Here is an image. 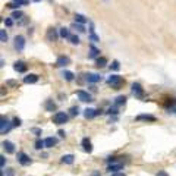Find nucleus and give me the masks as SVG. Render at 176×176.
Masks as SVG:
<instances>
[{
	"instance_id": "1",
	"label": "nucleus",
	"mask_w": 176,
	"mask_h": 176,
	"mask_svg": "<svg viewBox=\"0 0 176 176\" xmlns=\"http://www.w3.org/2000/svg\"><path fill=\"white\" fill-rule=\"evenodd\" d=\"M69 119V116L65 113V112H56L52 117V122L54 125H63V123H66Z\"/></svg>"
},
{
	"instance_id": "2",
	"label": "nucleus",
	"mask_w": 176,
	"mask_h": 176,
	"mask_svg": "<svg viewBox=\"0 0 176 176\" xmlns=\"http://www.w3.org/2000/svg\"><path fill=\"white\" fill-rule=\"evenodd\" d=\"M131 90H132V94L135 95L136 98H140V100L144 98V88L141 87V84H140V82H132Z\"/></svg>"
},
{
	"instance_id": "3",
	"label": "nucleus",
	"mask_w": 176,
	"mask_h": 176,
	"mask_svg": "<svg viewBox=\"0 0 176 176\" xmlns=\"http://www.w3.org/2000/svg\"><path fill=\"white\" fill-rule=\"evenodd\" d=\"M122 76H119V75H110L107 78V84L109 85H112V87H115L116 90L121 87V84H122Z\"/></svg>"
},
{
	"instance_id": "4",
	"label": "nucleus",
	"mask_w": 176,
	"mask_h": 176,
	"mask_svg": "<svg viewBox=\"0 0 176 176\" xmlns=\"http://www.w3.org/2000/svg\"><path fill=\"white\" fill-rule=\"evenodd\" d=\"M31 162H33L31 157L28 156V154H25L24 151H19V153H18V163H19V164H22V166H29Z\"/></svg>"
},
{
	"instance_id": "5",
	"label": "nucleus",
	"mask_w": 176,
	"mask_h": 176,
	"mask_svg": "<svg viewBox=\"0 0 176 176\" xmlns=\"http://www.w3.org/2000/svg\"><path fill=\"white\" fill-rule=\"evenodd\" d=\"M76 95H78L79 101H82V103L93 101V97H91V94H90V93H87V91H84V90H78V91H76Z\"/></svg>"
},
{
	"instance_id": "6",
	"label": "nucleus",
	"mask_w": 176,
	"mask_h": 176,
	"mask_svg": "<svg viewBox=\"0 0 176 176\" xmlns=\"http://www.w3.org/2000/svg\"><path fill=\"white\" fill-rule=\"evenodd\" d=\"M13 46L18 52H22V50L25 48V38H24L22 35H16L13 38Z\"/></svg>"
},
{
	"instance_id": "7",
	"label": "nucleus",
	"mask_w": 176,
	"mask_h": 176,
	"mask_svg": "<svg viewBox=\"0 0 176 176\" xmlns=\"http://www.w3.org/2000/svg\"><path fill=\"white\" fill-rule=\"evenodd\" d=\"M46 38H47L48 41H56L57 38H59V34H57V29L53 27H50L47 29V34H46Z\"/></svg>"
},
{
	"instance_id": "8",
	"label": "nucleus",
	"mask_w": 176,
	"mask_h": 176,
	"mask_svg": "<svg viewBox=\"0 0 176 176\" xmlns=\"http://www.w3.org/2000/svg\"><path fill=\"white\" fill-rule=\"evenodd\" d=\"M12 126H13V123H10L9 121H5V117H2V123H0V132L2 134L9 132L12 129Z\"/></svg>"
},
{
	"instance_id": "9",
	"label": "nucleus",
	"mask_w": 176,
	"mask_h": 176,
	"mask_svg": "<svg viewBox=\"0 0 176 176\" xmlns=\"http://www.w3.org/2000/svg\"><path fill=\"white\" fill-rule=\"evenodd\" d=\"M123 169V164L122 163H109V166H107V170L110 172V173H117L119 170H122Z\"/></svg>"
},
{
	"instance_id": "10",
	"label": "nucleus",
	"mask_w": 176,
	"mask_h": 176,
	"mask_svg": "<svg viewBox=\"0 0 176 176\" xmlns=\"http://www.w3.org/2000/svg\"><path fill=\"white\" fill-rule=\"evenodd\" d=\"M2 147L5 148V151H6L7 154H13L15 153V145H13V142H10V141H3L2 142Z\"/></svg>"
},
{
	"instance_id": "11",
	"label": "nucleus",
	"mask_w": 176,
	"mask_h": 176,
	"mask_svg": "<svg viewBox=\"0 0 176 176\" xmlns=\"http://www.w3.org/2000/svg\"><path fill=\"white\" fill-rule=\"evenodd\" d=\"M85 79H87L88 82H91V84H94V82L101 81V76H100L98 74H93V72H88V74H85Z\"/></svg>"
},
{
	"instance_id": "12",
	"label": "nucleus",
	"mask_w": 176,
	"mask_h": 176,
	"mask_svg": "<svg viewBox=\"0 0 176 176\" xmlns=\"http://www.w3.org/2000/svg\"><path fill=\"white\" fill-rule=\"evenodd\" d=\"M69 63H71V59H69L68 56H60V57H57V60H56V65H57L59 68H65Z\"/></svg>"
},
{
	"instance_id": "13",
	"label": "nucleus",
	"mask_w": 176,
	"mask_h": 176,
	"mask_svg": "<svg viewBox=\"0 0 176 176\" xmlns=\"http://www.w3.org/2000/svg\"><path fill=\"white\" fill-rule=\"evenodd\" d=\"M13 69L16 71V72H19V74H24V72L27 71V65H25L24 62L18 60V62H15L13 63Z\"/></svg>"
},
{
	"instance_id": "14",
	"label": "nucleus",
	"mask_w": 176,
	"mask_h": 176,
	"mask_svg": "<svg viewBox=\"0 0 176 176\" xmlns=\"http://www.w3.org/2000/svg\"><path fill=\"white\" fill-rule=\"evenodd\" d=\"M82 148H84L85 153H93V144H91V141L88 138L82 140Z\"/></svg>"
},
{
	"instance_id": "15",
	"label": "nucleus",
	"mask_w": 176,
	"mask_h": 176,
	"mask_svg": "<svg viewBox=\"0 0 176 176\" xmlns=\"http://www.w3.org/2000/svg\"><path fill=\"white\" fill-rule=\"evenodd\" d=\"M24 82H25V84H35V82H38V75H35V74L27 75V76L24 78Z\"/></svg>"
},
{
	"instance_id": "16",
	"label": "nucleus",
	"mask_w": 176,
	"mask_h": 176,
	"mask_svg": "<svg viewBox=\"0 0 176 176\" xmlns=\"http://www.w3.org/2000/svg\"><path fill=\"white\" fill-rule=\"evenodd\" d=\"M98 54H100V50L95 47L94 44H91L90 46V53H88V59H95Z\"/></svg>"
},
{
	"instance_id": "17",
	"label": "nucleus",
	"mask_w": 176,
	"mask_h": 176,
	"mask_svg": "<svg viewBox=\"0 0 176 176\" xmlns=\"http://www.w3.org/2000/svg\"><path fill=\"white\" fill-rule=\"evenodd\" d=\"M44 144H46V148H53L54 145L57 144V138H54V136H48L44 140Z\"/></svg>"
},
{
	"instance_id": "18",
	"label": "nucleus",
	"mask_w": 176,
	"mask_h": 176,
	"mask_svg": "<svg viewBox=\"0 0 176 176\" xmlns=\"http://www.w3.org/2000/svg\"><path fill=\"white\" fill-rule=\"evenodd\" d=\"M135 121H148V122H156V117L153 115H138L135 117Z\"/></svg>"
},
{
	"instance_id": "19",
	"label": "nucleus",
	"mask_w": 176,
	"mask_h": 176,
	"mask_svg": "<svg viewBox=\"0 0 176 176\" xmlns=\"http://www.w3.org/2000/svg\"><path fill=\"white\" fill-rule=\"evenodd\" d=\"M84 116H85V119H93L97 116V110L95 109H85L84 110Z\"/></svg>"
},
{
	"instance_id": "20",
	"label": "nucleus",
	"mask_w": 176,
	"mask_h": 176,
	"mask_svg": "<svg viewBox=\"0 0 176 176\" xmlns=\"http://www.w3.org/2000/svg\"><path fill=\"white\" fill-rule=\"evenodd\" d=\"M75 160L74 154H65V156H62V163H65V164H72Z\"/></svg>"
},
{
	"instance_id": "21",
	"label": "nucleus",
	"mask_w": 176,
	"mask_h": 176,
	"mask_svg": "<svg viewBox=\"0 0 176 176\" xmlns=\"http://www.w3.org/2000/svg\"><path fill=\"white\" fill-rule=\"evenodd\" d=\"M44 107H46V110H48V112H53V110H56V103H53V100H46Z\"/></svg>"
},
{
	"instance_id": "22",
	"label": "nucleus",
	"mask_w": 176,
	"mask_h": 176,
	"mask_svg": "<svg viewBox=\"0 0 176 176\" xmlns=\"http://www.w3.org/2000/svg\"><path fill=\"white\" fill-rule=\"evenodd\" d=\"M87 21H88V19L85 18V16H84V15H81V13H76V15H75V22H76V24H82V25H84Z\"/></svg>"
},
{
	"instance_id": "23",
	"label": "nucleus",
	"mask_w": 176,
	"mask_h": 176,
	"mask_svg": "<svg viewBox=\"0 0 176 176\" xmlns=\"http://www.w3.org/2000/svg\"><path fill=\"white\" fill-rule=\"evenodd\" d=\"M90 40L93 41V43H97V41L100 40L97 35H95V33H94V27H93V24H91V27H90Z\"/></svg>"
},
{
	"instance_id": "24",
	"label": "nucleus",
	"mask_w": 176,
	"mask_h": 176,
	"mask_svg": "<svg viewBox=\"0 0 176 176\" xmlns=\"http://www.w3.org/2000/svg\"><path fill=\"white\" fill-rule=\"evenodd\" d=\"M125 103H126V97H125V95H117V97L115 98L116 106H123Z\"/></svg>"
},
{
	"instance_id": "25",
	"label": "nucleus",
	"mask_w": 176,
	"mask_h": 176,
	"mask_svg": "<svg viewBox=\"0 0 176 176\" xmlns=\"http://www.w3.org/2000/svg\"><path fill=\"white\" fill-rule=\"evenodd\" d=\"M63 78L66 79V81H74V78H75V75L74 72H71V71H63Z\"/></svg>"
},
{
	"instance_id": "26",
	"label": "nucleus",
	"mask_w": 176,
	"mask_h": 176,
	"mask_svg": "<svg viewBox=\"0 0 176 176\" xmlns=\"http://www.w3.org/2000/svg\"><path fill=\"white\" fill-rule=\"evenodd\" d=\"M59 35H60L62 38H69V37H71V34H69V29L68 28H60V29H59Z\"/></svg>"
},
{
	"instance_id": "27",
	"label": "nucleus",
	"mask_w": 176,
	"mask_h": 176,
	"mask_svg": "<svg viewBox=\"0 0 176 176\" xmlns=\"http://www.w3.org/2000/svg\"><path fill=\"white\" fill-rule=\"evenodd\" d=\"M95 63H97V68H104L107 65V59L106 57H98Z\"/></svg>"
},
{
	"instance_id": "28",
	"label": "nucleus",
	"mask_w": 176,
	"mask_h": 176,
	"mask_svg": "<svg viewBox=\"0 0 176 176\" xmlns=\"http://www.w3.org/2000/svg\"><path fill=\"white\" fill-rule=\"evenodd\" d=\"M72 28H75L78 33H85V27H84L82 24H76V22H74V24H72Z\"/></svg>"
},
{
	"instance_id": "29",
	"label": "nucleus",
	"mask_w": 176,
	"mask_h": 176,
	"mask_svg": "<svg viewBox=\"0 0 176 176\" xmlns=\"http://www.w3.org/2000/svg\"><path fill=\"white\" fill-rule=\"evenodd\" d=\"M41 148H46V144H44V141L41 138H38L35 141V150H41Z\"/></svg>"
},
{
	"instance_id": "30",
	"label": "nucleus",
	"mask_w": 176,
	"mask_h": 176,
	"mask_svg": "<svg viewBox=\"0 0 176 176\" xmlns=\"http://www.w3.org/2000/svg\"><path fill=\"white\" fill-rule=\"evenodd\" d=\"M10 18H12V19H21V18H24V13H22L21 10H13Z\"/></svg>"
},
{
	"instance_id": "31",
	"label": "nucleus",
	"mask_w": 176,
	"mask_h": 176,
	"mask_svg": "<svg viewBox=\"0 0 176 176\" xmlns=\"http://www.w3.org/2000/svg\"><path fill=\"white\" fill-rule=\"evenodd\" d=\"M121 69V63L117 60H113L112 62V65H110V71H119Z\"/></svg>"
},
{
	"instance_id": "32",
	"label": "nucleus",
	"mask_w": 176,
	"mask_h": 176,
	"mask_svg": "<svg viewBox=\"0 0 176 176\" xmlns=\"http://www.w3.org/2000/svg\"><path fill=\"white\" fill-rule=\"evenodd\" d=\"M69 40H71V43H72L74 46H78V44H79V37H78V35H71Z\"/></svg>"
},
{
	"instance_id": "33",
	"label": "nucleus",
	"mask_w": 176,
	"mask_h": 176,
	"mask_svg": "<svg viewBox=\"0 0 176 176\" xmlns=\"http://www.w3.org/2000/svg\"><path fill=\"white\" fill-rule=\"evenodd\" d=\"M0 41H2V43H6L7 41V34L5 29H0Z\"/></svg>"
},
{
	"instance_id": "34",
	"label": "nucleus",
	"mask_w": 176,
	"mask_h": 176,
	"mask_svg": "<svg viewBox=\"0 0 176 176\" xmlns=\"http://www.w3.org/2000/svg\"><path fill=\"white\" fill-rule=\"evenodd\" d=\"M69 112H71V115H72V116H78V115H79V109L76 107V106L71 107V109H69Z\"/></svg>"
},
{
	"instance_id": "35",
	"label": "nucleus",
	"mask_w": 176,
	"mask_h": 176,
	"mask_svg": "<svg viewBox=\"0 0 176 176\" xmlns=\"http://www.w3.org/2000/svg\"><path fill=\"white\" fill-rule=\"evenodd\" d=\"M31 132H33V134H35L37 136L41 135V129L40 128H33V129H31Z\"/></svg>"
},
{
	"instance_id": "36",
	"label": "nucleus",
	"mask_w": 176,
	"mask_h": 176,
	"mask_svg": "<svg viewBox=\"0 0 176 176\" xmlns=\"http://www.w3.org/2000/svg\"><path fill=\"white\" fill-rule=\"evenodd\" d=\"M107 113H109V115H117V109H116V107H110L107 110Z\"/></svg>"
},
{
	"instance_id": "37",
	"label": "nucleus",
	"mask_w": 176,
	"mask_h": 176,
	"mask_svg": "<svg viewBox=\"0 0 176 176\" xmlns=\"http://www.w3.org/2000/svg\"><path fill=\"white\" fill-rule=\"evenodd\" d=\"M5 163H6V159H5V156H0V166H2V170L5 169Z\"/></svg>"
},
{
	"instance_id": "38",
	"label": "nucleus",
	"mask_w": 176,
	"mask_h": 176,
	"mask_svg": "<svg viewBox=\"0 0 176 176\" xmlns=\"http://www.w3.org/2000/svg\"><path fill=\"white\" fill-rule=\"evenodd\" d=\"M12 24H13V21H12V18H6V19H5V25H6V27H10Z\"/></svg>"
},
{
	"instance_id": "39",
	"label": "nucleus",
	"mask_w": 176,
	"mask_h": 176,
	"mask_svg": "<svg viewBox=\"0 0 176 176\" xmlns=\"http://www.w3.org/2000/svg\"><path fill=\"white\" fill-rule=\"evenodd\" d=\"M13 126H21V119L19 117H13Z\"/></svg>"
},
{
	"instance_id": "40",
	"label": "nucleus",
	"mask_w": 176,
	"mask_h": 176,
	"mask_svg": "<svg viewBox=\"0 0 176 176\" xmlns=\"http://www.w3.org/2000/svg\"><path fill=\"white\" fill-rule=\"evenodd\" d=\"M156 176H169V175H167V172H166V170H159V173H157Z\"/></svg>"
},
{
	"instance_id": "41",
	"label": "nucleus",
	"mask_w": 176,
	"mask_h": 176,
	"mask_svg": "<svg viewBox=\"0 0 176 176\" xmlns=\"http://www.w3.org/2000/svg\"><path fill=\"white\" fill-rule=\"evenodd\" d=\"M57 134H59V136H60V138H65V136H66V134H65V131H59Z\"/></svg>"
},
{
	"instance_id": "42",
	"label": "nucleus",
	"mask_w": 176,
	"mask_h": 176,
	"mask_svg": "<svg viewBox=\"0 0 176 176\" xmlns=\"http://www.w3.org/2000/svg\"><path fill=\"white\" fill-rule=\"evenodd\" d=\"M112 176H126V175L122 173V172H117V173H112Z\"/></svg>"
},
{
	"instance_id": "43",
	"label": "nucleus",
	"mask_w": 176,
	"mask_h": 176,
	"mask_svg": "<svg viewBox=\"0 0 176 176\" xmlns=\"http://www.w3.org/2000/svg\"><path fill=\"white\" fill-rule=\"evenodd\" d=\"M93 176H101V175H100V173H98V172H97V170H95L94 173H93Z\"/></svg>"
},
{
	"instance_id": "44",
	"label": "nucleus",
	"mask_w": 176,
	"mask_h": 176,
	"mask_svg": "<svg viewBox=\"0 0 176 176\" xmlns=\"http://www.w3.org/2000/svg\"><path fill=\"white\" fill-rule=\"evenodd\" d=\"M34 2H41V0H34Z\"/></svg>"
},
{
	"instance_id": "45",
	"label": "nucleus",
	"mask_w": 176,
	"mask_h": 176,
	"mask_svg": "<svg viewBox=\"0 0 176 176\" xmlns=\"http://www.w3.org/2000/svg\"><path fill=\"white\" fill-rule=\"evenodd\" d=\"M175 113H176V109H175Z\"/></svg>"
},
{
	"instance_id": "46",
	"label": "nucleus",
	"mask_w": 176,
	"mask_h": 176,
	"mask_svg": "<svg viewBox=\"0 0 176 176\" xmlns=\"http://www.w3.org/2000/svg\"><path fill=\"white\" fill-rule=\"evenodd\" d=\"M16 2H19V0H16Z\"/></svg>"
},
{
	"instance_id": "47",
	"label": "nucleus",
	"mask_w": 176,
	"mask_h": 176,
	"mask_svg": "<svg viewBox=\"0 0 176 176\" xmlns=\"http://www.w3.org/2000/svg\"><path fill=\"white\" fill-rule=\"evenodd\" d=\"M104 2H107V0H104Z\"/></svg>"
}]
</instances>
